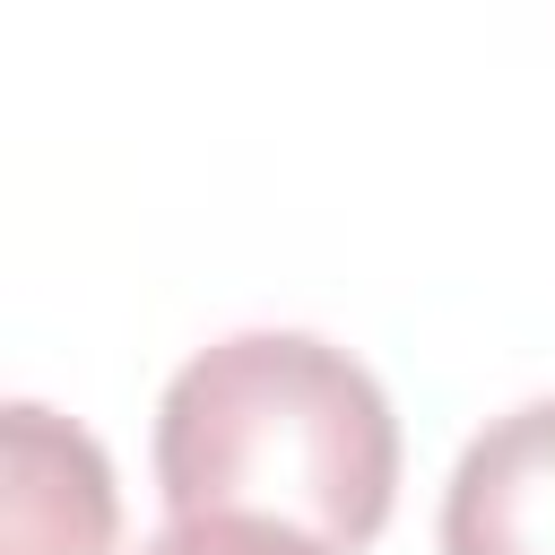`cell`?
Masks as SVG:
<instances>
[{
    "instance_id": "6da1fadb",
    "label": "cell",
    "mask_w": 555,
    "mask_h": 555,
    "mask_svg": "<svg viewBox=\"0 0 555 555\" xmlns=\"http://www.w3.org/2000/svg\"><path fill=\"white\" fill-rule=\"evenodd\" d=\"M156 486L165 512H269L356 555L399 494V416L347 347L234 330L165 382Z\"/></svg>"
},
{
    "instance_id": "277c9868",
    "label": "cell",
    "mask_w": 555,
    "mask_h": 555,
    "mask_svg": "<svg viewBox=\"0 0 555 555\" xmlns=\"http://www.w3.org/2000/svg\"><path fill=\"white\" fill-rule=\"evenodd\" d=\"M139 555H347L295 520H269V512H173Z\"/></svg>"
},
{
    "instance_id": "7a4b0ae2",
    "label": "cell",
    "mask_w": 555,
    "mask_h": 555,
    "mask_svg": "<svg viewBox=\"0 0 555 555\" xmlns=\"http://www.w3.org/2000/svg\"><path fill=\"white\" fill-rule=\"evenodd\" d=\"M0 555H113L121 494L87 425L9 399L0 408Z\"/></svg>"
},
{
    "instance_id": "3957f363",
    "label": "cell",
    "mask_w": 555,
    "mask_h": 555,
    "mask_svg": "<svg viewBox=\"0 0 555 555\" xmlns=\"http://www.w3.org/2000/svg\"><path fill=\"white\" fill-rule=\"evenodd\" d=\"M442 555H555V399L494 416L442 486Z\"/></svg>"
}]
</instances>
